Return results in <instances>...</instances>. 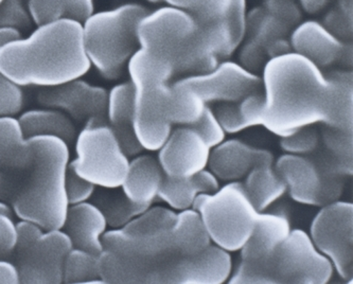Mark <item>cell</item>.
Instances as JSON below:
<instances>
[{"label": "cell", "instance_id": "obj_1", "mask_svg": "<svg viewBox=\"0 0 353 284\" xmlns=\"http://www.w3.org/2000/svg\"><path fill=\"white\" fill-rule=\"evenodd\" d=\"M261 125L279 138L317 123L334 121V86L328 74L292 51L263 67Z\"/></svg>", "mask_w": 353, "mask_h": 284}, {"label": "cell", "instance_id": "obj_2", "mask_svg": "<svg viewBox=\"0 0 353 284\" xmlns=\"http://www.w3.org/2000/svg\"><path fill=\"white\" fill-rule=\"evenodd\" d=\"M90 68L82 23L76 19L37 26L29 37L0 49V72L21 88H54Z\"/></svg>", "mask_w": 353, "mask_h": 284}, {"label": "cell", "instance_id": "obj_3", "mask_svg": "<svg viewBox=\"0 0 353 284\" xmlns=\"http://www.w3.org/2000/svg\"><path fill=\"white\" fill-rule=\"evenodd\" d=\"M176 212L169 207L150 206L118 230L104 234L98 256L104 283H154L165 258L172 254L171 232Z\"/></svg>", "mask_w": 353, "mask_h": 284}, {"label": "cell", "instance_id": "obj_4", "mask_svg": "<svg viewBox=\"0 0 353 284\" xmlns=\"http://www.w3.org/2000/svg\"><path fill=\"white\" fill-rule=\"evenodd\" d=\"M31 141L34 161L10 207L19 220L34 223L44 230H61L69 207L65 192L69 145L55 137L31 138Z\"/></svg>", "mask_w": 353, "mask_h": 284}, {"label": "cell", "instance_id": "obj_5", "mask_svg": "<svg viewBox=\"0 0 353 284\" xmlns=\"http://www.w3.org/2000/svg\"><path fill=\"white\" fill-rule=\"evenodd\" d=\"M139 48L172 65L175 76L206 74L219 59L190 14L163 7L148 12L137 28Z\"/></svg>", "mask_w": 353, "mask_h": 284}, {"label": "cell", "instance_id": "obj_6", "mask_svg": "<svg viewBox=\"0 0 353 284\" xmlns=\"http://www.w3.org/2000/svg\"><path fill=\"white\" fill-rule=\"evenodd\" d=\"M334 274L330 260L313 244L309 234L292 230L279 247L258 262L242 261L232 272V284H326Z\"/></svg>", "mask_w": 353, "mask_h": 284}, {"label": "cell", "instance_id": "obj_7", "mask_svg": "<svg viewBox=\"0 0 353 284\" xmlns=\"http://www.w3.org/2000/svg\"><path fill=\"white\" fill-rule=\"evenodd\" d=\"M148 10L126 3L108 11L92 12L82 21L83 41L90 66L108 81L122 76L139 48L137 28Z\"/></svg>", "mask_w": 353, "mask_h": 284}, {"label": "cell", "instance_id": "obj_8", "mask_svg": "<svg viewBox=\"0 0 353 284\" xmlns=\"http://www.w3.org/2000/svg\"><path fill=\"white\" fill-rule=\"evenodd\" d=\"M193 209L200 213L211 242L228 252L241 250L259 213L246 194L242 181H230L216 192L199 195Z\"/></svg>", "mask_w": 353, "mask_h": 284}, {"label": "cell", "instance_id": "obj_9", "mask_svg": "<svg viewBox=\"0 0 353 284\" xmlns=\"http://www.w3.org/2000/svg\"><path fill=\"white\" fill-rule=\"evenodd\" d=\"M74 159L69 167L97 188H119L129 168L130 157L105 121L83 125L74 140Z\"/></svg>", "mask_w": 353, "mask_h": 284}, {"label": "cell", "instance_id": "obj_10", "mask_svg": "<svg viewBox=\"0 0 353 284\" xmlns=\"http://www.w3.org/2000/svg\"><path fill=\"white\" fill-rule=\"evenodd\" d=\"M309 236L330 260L335 273L345 281H352L353 205L339 201L323 206L311 223Z\"/></svg>", "mask_w": 353, "mask_h": 284}, {"label": "cell", "instance_id": "obj_11", "mask_svg": "<svg viewBox=\"0 0 353 284\" xmlns=\"http://www.w3.org/2000/svg\"><path fill=\"white\" fill-rule=\"evenodd\" d=\"M72 248L61 230H44L32 243L14 248L21 283H63V265Z\"/></svg>", "mask_w": 353, "mask_h": 284}, {"label": "cell", "instance_id": "obj_12", "mask_svg": "<svg viewBox=\"0 0 353 284\" xmlns=\"http://www.w3.org/2000/svg\"><path fill=\"white\" fill-rule=\"evenodd\" d=\"M232 270L230 252L212 243L191 257L172 252L161 264L154 283L222 284L228 282Z\"/></svg>", "mask_w": 353, "mask_h": 284}, {"label": "cell", "instance_id": "obj_13", "mask_svg": "<svg viewBox=\"0 0 353 284\" xmlns=\"http://www.w3.org/2000/svg\"><path fill=\"white\" fill-rule=\"evenodd\" d=\"M108 96L105 88L80 78L54 88H41L37 101L41 108L61 110L74 123L84 125L90 121H105Z\"/></svg>", "mask_w": 353, "mask_h": 284}, {"label": "cell", "instance_id": "obj_14", "mask_svg": "<svg viewBox=\"0 0 353 284\" xmlns=\"http://www.w3.org/2000/svg\"><path fill=\"white\" fill-rule=\"evenodd\" d=\"M179 81L194 90L206 104L236 102L262 88L261 77L228 60L206 74L183 77Z\"/></svg>", "mask_w": 353, "mask_h": 284}, {"label": "cell", "instance_id": "obj_15", "mask_svg": "<svg viewBox=\"0 0 353 284\" xmlns=\"http://www.w3.org/2000/svg\"><path fill=\"white\" fill-rule=\"evenodd\" d=\"M34 161L32 141L21 131L17 118H0V202L10 205Z\"/></svg>", "mask_w": 353, "mask_h": 284}, {"label": "cell", "instance_id": "obj_16", "mask_svg": "<svg viewBox=\"0 0 353 284\" xmlns=\"http://www.w3.org/2000/svg\"><path fill=\"white\" fill-rule=\"evenodd\" d=\"M170 84H132L135 99L134 130L145 151H159L172 132L173 125L169 121L167 112Z\"/></svg>", "mask_w": 353, "mask_h": 284}, {"label": "cell", "instance_id": "obj_17", "mask_svg": "<svg viewBox=\"0 0 353 284\" xmlns=\"http://www.w3.org/2000/svg\"><path fill=\"white\" fill-rule=\"evenodd\" d=\"M210 150L192 128L179 126L157 151V161L165 176H192L207 169Z\"/></svg>", "mask_w": 353, "mask_h": 284}, {"label": "cell", "instance_id": "obj_18", "mask_svg": "<svg viewBox=\"0 0 353 284\" xmlns=\"http://www.w3.org/2000/svg\"><path fill=\"white\" fill-rule=\"evenodd\" d=\"M274 167L296 203L323 206L328 202L326 179L312 161L303 155L285 153L280 156Z\"/></svg>", "mask_w": 353, "mask_h": 284}, {"label": "cell", "instance_id": "obj_19", "mask_svg": "<svg viewBox=\"0 0 353 284\" xmlns=\"http://www.w3.org/2000/svg\"><path fill=\"white\" fill-rule=\"evenodd\" d=\"M260 163H274V155L268 150L252 147L238 139H225L210 150L208 169L219 181H240Z\"/></svg>", "mask_w": 353, "mask_h": 284}, {"label": "cell", "instance_id": "obj_20", "mask_svg": "<svg viewBox=\"0 0 353 284\" xmlns=\"http://www.w3.org/2000/svg\"><path fill=\"white\" fill-rule=\"evenodd\" d=\"M292 51L303 55L323 70L340 63L346 57L347 48L339 37L325 26L307 21L296 28L290 39Z\"/></svg>", "mask_w": 353, "mask_h": 284}, {"label": "cell", "instance_id": "obj_21", "mask_svg": "<svg viewBox=\"0 0 353 284\" xmlns=\"http://www.w3.org/2000/svg\"><path fill=\"white\" fill-rule=\"evenodd\" d=\"M61 230L70 241L72 248L99 256L103 250L108 224L101 211L92 202L70 205Z\"/></svg>", "mask_w": 353, "mask_h": 284}, {"label": "cell", "instance_id": "obj_22", "mask_svg": "<svg viewBox=\"0 0 353 284\" xmlns=\"http://www.w3.org/2000/svg\"><path fill=\"white\" fill-rule=\"evenodd\" d=\"M134 88L130 81L115 85L108 92L105 121L129 157L145 151L134 130Z\"/></svg>", "mask_w": 353, "mask_h": 284}, {"label": "cell", "instance_id": "obj_23", "mask_svg": "<svg viewBox=\"0 0 353 284\" xmlns=\"http://www.w3.org/2000/svg\"><path fill=\"white\" fill-rule=\"evenodd\" d=\"M291 230V223L285 213H258L252 234L240 250L242 261L268 259L288 238Z\"/></svg>", "mask_w": 353, "mask_h": 284}, {"label": "cell", "instance_id": "obj_24", "mask_svg": "<svg viewBox=\"0 0 353 284\" xmlns=\"http://www.w3.org/2000/svg\"><path fill=\"white\" fill-rule=\"evenodd\" d=\"M165 173L157 159L152 155L134 156L120 188L132 202L150 207L159 197Z\"/></svg>", "mask_w": 353, "mask_h": 284}, {"label": "cell", "instance_id": "obj_25", "mask_svg": "<svg viewBox=\"0 0 353 284\" xmlns=\"http://www.w3.org/2000/svg\"><path fill=\"white\" fill-rule=\"evenodd\" d=\"M221 187L218 177L209 169L189 177L165 176L159 189L161 199L169 208L174 211L193 208L196 197L201 194L216 192Z\"/></svg>", "mask_w": 353, "mask_h": 284}, {"label": "cell", "instance_id": "obj_26", "mask_svg": "<svg viewBox=\"0 0 353 284\" xmlns=\"http://www.w3.org/2000/svg\"><path fill=\"white\" fill-rule=\"evenodd\" d=\"M26 137H55L70 145L76 140L77 124L66 114L54 108H43L21 112L17 118Z\"/></svg>", "mask_w": 353, "mask_h": 284}, {"label": "cell", "instance_id": "obj_27", "mask_svg": "<svg viewBox=\"0 0 353 284\" xmlns=\"http://www.w3.org/2000/svg\"><path fill=\"white\" fill-rule=\"evenodd\" d=\"M212 244L200 213L195 209L179 211L171 232V250L181 257H191Z\"/></svg>", "mask_w": 353, "mask_h": 284}, {"label": "cell", "instance_id": "obj_28", "mask_svg": "<svg viewBox=\"0 0 353 284\" xmlns=\"http://www.w3.org/2000/svg\"><path fill=\"white\" fill-rule=\"evenodd\" d=\"M244 190L258 212L273 206L287 193L285 181L276 171L273 163H260L244 177Z\"/></svg>", "mask_w": 353, "mask_h": 284}, {"label": "cell", "instance_id": "obj_29", "mask_svg": "<svg viewBox=\"0 0 353 284\" xmlns=\"http://www.w3.org/2000/svg\"><path fill=\"white\" fill-rule=\"evenodd\" d=\"M214 112L226 134H238L261 125L263 94L255 92L236 102L216 103Z\"/></svg>", "mask_w": 353, "mask_h": 284}, {"label": "cell", "instance_id": "obj_30", "mask_svg": "<svg viewBox=\"0 0 353 284\" xmlns=\"http://www.w3.org/2000/svg\"><path fill=\"white\" fill-rule=\"evenodd\" d=\"M90 202L101 211L110 230L122 228L149 208L132 202L120 187L96 188Z\"/></svg>", "mask_w": 353, "mask_h": 284}, {"label": "cell", "instance_id": "obj_31", "mask_svg": "<svg viewBox=\"0 0 353 284\" xmlns=\"http://www.w3.org/2000/svg\"><path fill=\"white\" fill-rule=\"evenodd\" d=\"M207 105L194 90L179 80L169 86L167 112L172 125L192 126L202 117Z\"/></svg>", "mask_w": 353, "mask_h": 284}, {"label": "cell", "instance_id": "obj_32", "mask_svg": "<svg viewBox=\"0 0 353 284\" xmlns=\"http://www.w3.org/2000/svg\"><path fill=\"white\" fill-rule=\"evenodd\" d=\"M327 74L334 86V121L331 129L352 133V72L335 70Z\"/></svg>", "mask_w": 353, "mask_h": 284}, {"label": "cell", "instance_id": "obj_33", "mask_svg": "<svg viewBox=\"0 0 353 284\" xmlns=\"http://www.w3.org/2000/svg\"><path fill=\"white\" fill-rule=\"evenodd\" d=\"M63 283H104L99 275L98 256L72 248L63 265Z\"/></svg>", "mask_w": 353, "mask_h": 284}, {"label": "cell", "instance_id": "obj_34", "mask_svg": "<svg viewBox=\"0 0 353 284\" xmlns=\"http://www.w3.org/2000/svg\"><path fill=\"white\" fill-rule=\"evenodd\" d=\"M169 7L186 11L196 23H210L228 17L232 0H163Z\"/></svg>", "mask_w": 353, "mask_h": 284}, {"label": "cell", "instance_id": "obj_35", "mask_svg": "<svg viewBox=\"0 0 353 284\" xmlns=\"http://www.w3.org/2000/svg\"><path fill=\"white\" fill-rule=\"evenodd\" d=\"M28 10L35 26L70 19V0H28Z\"/></svg>", "mask_w": 353, "mask_h": 284}, {"label": "cell", "instance_id": "obj_36", "mask_svg": "<svg viewBox=\"0 0 353 284\" xmlns=\"http://www.w3.org/2000/svg\"><path fill=\"white\" fill-rule=\"evenodd\" d=\"M25 103L23 90L0 72V118H17Z\"/></svg>", "mask_w": 353, "mask_h": 284}, {"label": "cell", "instance_id": "obj_37", "mask_svg": "<svg viewBox=\"0 0 353 284\" xmlns=\"http://www.w3.org/2000/svg\"><path fill=\"white\" fill-rule=\"evenodd\" d=\"M28 0H0V27L17 28L23 31L32 27Z\"/></svg>", "mask_w": 353, "mask_h": 284}, {"label": "cell", "instance_id": "obj_38", "mask_svg": "<svg viewBox=\"0 0 353 284\" xmlns=\"http://www.w3.org/2000/svg\"><path fill=\"white\" fill-rule=\"evenodd\" d=\"M319 134L314 125L305 126L291 135L280 139V147L285 153L305 155L312 153L319 145Z\"/></svg>", "mask_w": 353, "mask_h": 284}, {"label": "cell", "instance_id": "obj_39", "mask_svg": "<svg viewBox=\"0 0 353 284\" xmlns=\"http://www.w3.org/2000/svg\"><path fill=\"white\" fill-rule=\"evenodd\" d=\"M190 128H192L202 137L205 143L210 149H214V147L222 143L228 135L216 118L214 110L209 105L205 108L202 117L199 119V121L195 122Z\"/></svg>", "mask_w": 353, "mask_h": 284}, {"label": "cell", "instance_id": "obj_40", "mask_svg": "<svg viewBox=\"0 0 353 284\" xmlns=\"http://www.w3.org/2000/svg\"><path fill=\"white\" fill-rule=\"evenodd\" d=\"M96 188L92 183L77 174L68 165L65 177V192L69 206L90 202Z\"/></svg>", "mask_w": 353, "mask_h": 284}, {"label": "cell", "instance_id": "obj_41", "mask_svg": "<svg viewBox=\"0 0 353 284\" xmlns=\"http://www.w3.org/2000/svg\"><path fill=\"white\" fill-rule=\"evenodd\" d=\"M11 207L0 202V258H8L13 252L17 241V223L12 218Z\"/></svg>", "mask_w": 353, "mask_h": 284}, {"label": "cell", "instance_id": "obj_42", "mask_svg": "<svg viewBox=\"0 0 353 284\" xmlns=\"http://www.w3.org/2000/svg\"><path fill=\"white\" fill-rule=\"evenodd\" d=\"M70 19L82 23L94 12V0H70Z\"/></svg>", "mask_w": 353, "mask_h": 284}, {"label": "cell", "instance_id": "obj_43", "mask_svg": "<svg viewBox=\"0 0 353 284\" xmlns=\"http://www.w3.org/2000/svg\"><path fill=\"white\" fill-rule=\"evenodd\" d=\"M0 283H21V276L17 266L6 258H0Z\"/></svg>", "mask_w": 353, "mask_h": 284}, {"label": "cell", "instance_id": "obj_44", "mask_svg": "<svg viewBox=\"0 0 353 284\" xmlns=\"http://www.w3.org/2000/svg\"><path fill=\"white\" fill-rule=\"evenodd\" d=\"M23 37V33L17 28L0 27V49L13 44Z\"/></svg>", "mask_w": 353, "mask_h": 284}, {"label": "cell", "instance_id": "obj_45", "mask_svg": "<svg viewBox=\"0 0 353 284\" xmlns=\"http://www.w3.org/2000/svg\"><path fill=\"white\" fill-rule=\"evenodd\" d=\"M299 1L305 12L314 14L323 10L328 3L329 0H299Z\"/></svg>", "mask_w": 353, "mask_h": 284}]
</instances>
